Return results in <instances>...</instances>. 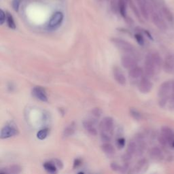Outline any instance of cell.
<instances>
[{
	"label": "cell",
	"instance_id": "1",
	"mask_svg": "<svg viewBox=\"0 0 174 174\" xmlns=\"http://www.w3.org/2000/svg\"><path fill=\"white\" fill-rule=\"evenodd\" d=\"M111 41L116 48H118L119 50H122V51H123L124 52L128 53L129 55H133V54L135 52V50L133 46L129 42H128L127 41L124 40L122 39L116 38V37L112 38Z\"/></svg>",
	"mask_w": 174,
	"mask_h": 174
},
{
	"label": "cell",
	"instance_id": "2",
	"mask_svg": "<svg viewBox=\"0 0 174 174\" xmlns=\"http://www.w3.org/2000/svg\"><path fill=\"white\" fill-rule=\"evenodd\" d=\"M160 143L163 145H170L174 141V132L169 127L164 126L161 129V135L159 138Z\"/></svg>",
	"mask_w": 174,
	"mask_h": 174
},
{
	"label": "cell",
	"instance_id": "3",
	"mask_svg": "<svg viewBox=\"0 0 174 174\" xmlns=\"http://www.w3.org/2000/svg\"><path fill=\"white\" fill-rule=\"evenodd\" d=\"M155 69V64L153 59V55H148L145 60V72L148 76H153Z\"/></svg>",
	"mask_w": 174,
	"mask_h": 174
},
{
	"label": "cell",
	"instance_id": "4",
	"mask_svg": "<svg viewBox=\"0 0 174 174\" xmlns=\"http://www.w3.org/2000/svg\"><path fill=\"white\" fill-rule=\"evenodd\" d=\"M18 131L14 126L12 125H6L2 129L1 134H0V137L2 139H6L12 137L17 135Z\"/></svg>",
	"mask_w": 174,
	"mask_h": 174
},
{
	"label": "cell",
	"instance_id": "5",
	"mask_svg": "<svg viewBox=\"0 0 174 174\" xmlns=\"http://www.w3.org/2000/svg\"><path fill=\"white\" fill-rule=\"evenodd\" d=\"M121 64L125 68L129 69L130 70L131 69L137 66V62L131 55H126L122 57Z\"/></svg>",
	"mask_w": 174,
	"mask_h": 174
},
{
	"label": "cell",
	"instance_id": "6",
	"mask_svg": "<svg viewBox=\"0 0 174 174\" xmlns=\"http://www.w3.org/2000/svg\"><path fill=\"white\" fill-rule=\"evenodd\" d=\"M114 126V121L112 118L109 116L105 117L103 120L102 122H101V128H102V131L103 132L107 133H112Z\"/></svg>",
	"mask_w": 174,
	"mask_h": 174
},
{
	"label": "cell",
	"instance_id": "7",
	"mask_svg": "<svg viewBox=\"0 0 174 174\" xmlns=\"http://www.w3.org/2000/svg\"><path fill=\"white\" fill-rule=\"evenodd\" d=\"M32 95L42 102H47L48 101V97L46 93V91L44 88L41 87H36L32 89Z\"/></svg>",
	"mask_w": 174,
	"mask_h": 174
},
{
	"label": "cell",
	"instance_id": "8",
	"mask_svg": "<svg viewBox=\"0 0 174 174\" xmlns=\"http://www.w3.org/2000/svg\"><path fill=\"white\" fill-rule=\"evenodd\" d=\"M63 20V14L61 12H56L50 18L48 26L50 28H54L59 26Z\"/></svg>",
	"mask_w": 174,
	"mask_h": 174
},
{
	"label": "cell",
	"instance_id": "9",
	"mask_svg": "<svg viewBox=\"0 0 174 174\" xmlns=\"http://www.w3.org/2000/svg\"><path fill=\"white\" fill-rule=\"evenodd\" d=\"M113 76L115 80L118 82L119 84L125 85L126 84V78L121 69H119L118 68H114Z\"/></svg>",
	"mask_w": 174,
	"mask_h": 174
},
{
	"label": "cell",
	"instance_id": "10",
	"mask_svg": "<svg viewBox=\"0 0 174 174\" xmlns=\"http://www.w3.org/2000/svg\"><path fill=\"white\" fill-rule=\"evenodd\" d=\"M95 124V120L93 119V121L91 120H85L83 121V126L84 129L89 133L91 135L96 136L97 135V131L94 125Z\"/></svg>",
	"mask_w": 174,
	"mask_h": 174
},
{
	"label": "cell",
	"instance_id": "11",
	"mask_svg": "<svg viewBox=\"0 0 174 174\" xmlns=\"http://www.w3.org/2000/svg\"><path fill=\"white\" fill-rule=\"evenodd\" d=\"M139 90L143 93L150 92L152 88V83L146 78H142L138 85Z\"/></svg>",
	"mask_w": 174,
	"mask_h": 174
},
{
	"label": "cell",
	"instance_id": "12",
	"mask_svg": "<svg viewBox=\"0 0 174 174\" xmlns=\"http://www.w3.org/2000/svg\"><path fill=\"white\" fill-rule=\"evenodd\" d=\"M148 167V161L145 159H142L140 160L137 162V164L133 168L136 174L140 173H143L145 170L147 169Z\"/></svg>",
	"mask_w": 174,
	"mask_h": 174
},
{
	"label": "cell",
	"instance_id": "13",
	"mask_svg": "<svg viewBox=\"0 0 174 174\" xmlns=\"http://www.w3.org/2000/svg\"><path fill=\"white\" fill-rule=\"evenodd\" d=\"M141 74H142L141 69L140 68L137 67V66L131 69L129 72V76L134 79H137L138 78H140L141 75Z\"/></svg>",
	"mask_w": 174,
	"mask_h": 174
},
{
	"label": "cell",
	"instance_id": "14",
	"mask_svg": "<svg viewBox=\"0 0 174 174\" xmlns=\"http://www.w3.org/2000/svg\"><path fill=\"white\" fill-rule=\"evenodd\" d=\"M173 63H174V56L172 55H169L166 58L165 62H164V68H165V70L169 72L171 70H172V68L173 67Z\"/></svg>",
	"mask_w": 174,
	"mask_h": 174
},
{
	"label": "cell",
	"instance_id": "15",
	"mask_svg": "<svg viewBox=\"0 0 174 174\" xmlns=\"http://www.w3.org/2000/svg\"><path fill=\"white\" fill-rule=\"evenodd\" d=\"M137 2V4L140 6L141 9V11L142 12V14L144 16L145 18L148 17V8L146 6V2L145 0H136Z\"/></svg>",
	"mask_w": 174,
	"mask_h": 174
},
{
	"label": "cell",
	"instance_id": "16",
	"mask_svg": "<svg viewBox=\"0 0 174 174\" xmlns=\"http://www.w3.org/2000/svg\"><path fill=\"white\" fill-rule=\"evenodd\" d=\"M44 167L45 169L50 174L56 173V168L55 164L51 162H47L44 164Z\"/></svg>",
	"mask_w": 174,
	"mask_h": 174
},
{
	"label": "cell",
	"instance_id": "17",
	"mask_svg": "<svg viewBox=\"0 0 174 174\" xmlns=\"http://www.w3.org/2000/svg\"><path fill=\"white\" fill-rule=\"evenodd\" d=\"M137 149V144L135 141H131L129 142L127 146V150H126V153L133 155L135 154Z\"/></svg>",
	"mask_w": 174,
	"mask_h": 174
},
{
	"label": "cell",
	"instance_id": "18",
	"mask_svg": "<svg viewBox=\"0 0 174 174\" xmlns=\"http://www.w3.org/2000/svg\"><path fill=\"white\" fill-rule=\"evenodd\" d=\"M102 150L106 154H111L114 153V148L113 145L110 143H105L102 145Z\"/></svg>",
	"mask_w": 174,
	"mask_h": 174
},
{
	"label": "cell",
	"instance_id": "19",
	"mask_svg": "<svg viewBox=\"0 0 174 174\" xmlns=\"http://www.w3.org/2000/svg\"><path fill=\"white\" fill-rule=\"evenodd\" d=\"M6 22H7L8 27H10V29H16V25H15L14 18L13 17H12V15L9 13V12H7V13H6Z\"/></svg>",
	"mask_w": 174,
	"mask_h": 174
},
{
	"label": "cell",
	"instance_id": "20",
	"mask_svg": "<svg viewBox=\"0 0 174 174\" xmlns=\"http://www.w3.org/2000/svg\"><path fill=\"white\" fill-rule=\"evenodd\" d=\"M150 154L151 157L154 158V159H159L161 155H162V153H161V150L159 148L154 147L150 150Z\"/></svg>",
	"mask_w": 174,
	"mask_h": 174
},
{
	"label": "cell",
	"instance_id": "21",
	"mask_svg": "<svg viewBox=\"0 0 174 174\" xmlns=\"http://www.w3.org/2000/svg\"><path fill=\"white\" fill-rule=\"evenodd\" d=\"M9 174H19L21 172V167L18 164H12L8 169Z\"/></svg>",
	"mask_w": 174,
	"mask_h": 174
},
{
	"label": "cell",
	"instance_id": "22",
	"mask_svg": "<svg viewBox=\"0 0 174 174\" xmlns=\"http://www.w3.org/2000/svg\"><path fill=\"white\" fill-rule=\"evenodd\" d=\"M75 129L73 126H68L63 131V136L65 137H70L74 133Z\"/></svg>",
	"mask_w": 174,
	"mask_h": 174
},
{
	"label": "cell",
	"instance_id": "23",
	"mask_svg": "<svg viewBox=\"0 0 174 174\" xmlns=\"http://www.w3.org/2000/svg\"><path fill=\"white\" fill-rule=\"evenodd\" d=\"M118 9L122 17H125L126 15V6L125 0H118Z\"/></svg>",
	"mask_w": 174,
	"mask_h": 174
},
{
	"label": "cell",
	"instance_id": "24",
	"mask_svg": "<svg viewBox=\"0 0 174 174\" xmlns=\"http://www.w3.org/2000/svg\"><path fill=\"white\" fill-rule=\"evenodd\" d=\"M48 134V129H44L40 130L38 133H37V137L40 140H44L46 137L47 135Z\"/></svg>",
	"mask_w": 174,
	"mask_h": 174
},
{
	"label": "cell",
	"instance_id": "25",
	"mask_svg": "<svg viewBox=\"0 0 174 174\" xmlns=\"http://www.w3.org/2000/svg\"><path fill=\"white\" fill-rule=\"evenodd\" d=\"M130 114H131V115L132 116L133 118L134 119L137 120V121L141 119L140 113L137 110H135L134 108H131L130 110Z\"/></svg>",
	"mask_w": 174,
	"mask_h": 174
},
{
	"label": "cell",
	"instance_id": "26",
	"mask_svg": "<svg viewBox=\"0 0 174 174\" xmlns=\"http://www.w3.org/2000/svg\"><path fill=\"white\" fill-rule=\"evenodd\" d=\"M102 110L100 108H98V107H95V108L93 109L92 111H91V114H92V116L95 117V118H99V117L102 116Z\"/></svg>",
	"mask_w": 174,
	"mask_h": 174
},
{
	"label": "cell",
	"instance_id": "27",
	"mask_svg": "<svg viewBox=\"0 0 174 174\" xmlns=\"http://www.w3.org/2000/svg\"><path fill=\"white\" fill-rule=\"evenodd\" d=\"M101 138H102V140L103 141L105 142H108L111 140V136L108 135V133H107L102 131V133H101Z\"/></svg>",
	"mask_w": 174,
	"mask_h": 174
},
{
	"label": "cell",
	"instance_id": "28",
	"mask_svg": "<svg viewBox=\"0 0 174 174\" xmlns=\"http://www.w3.org/2000/svg\"><path fill=\"white\" fill-rule=\"evenodd\" d=\"M21 2H22V0H12V8H13V9L15 11L17 12L18 10Z\"/></svg>",
	"mask_w": 174,
	"mask_h": 174
},
{
	"label": "cell",
	"instance_id": "29",
	"mask_svg": "<svg viewBox=\"0 0 174 174\" xmlns=\"http://www.w3.org/2000/svg\"><path fill=\"white\" fill-rule=\"evenodd\" d=\"M135 38L136 40H137V43L140 44V45H141V46L144 45V40L143 37L141 36V35H140V34H135Z\"/></svg>",
	"mask_w": 174,
	"mask_h": 174
},
{
	"label": "cell",
	"instance_id": "30",
	"mask_svg": "<svg viewBox=\"0 0 174 174\" xmlns=\"http://www.w3.org/2000/svg\"><path fill=\"white\" fill-rule=\"evenodd\" d=\"M6 21V14L3 10L0 11V24L3 25Z\"/></svg>",
	"mask_w": 174,
	"mask_h": 174
},
{
	"label": "cell",
	"instance_id": "31",
	"mask_svg": "<svg viewBox=\"0 0 174 174\" xmlns=\"http://www.w3.org/2000/svg\"><path fill=\"white\" fill-rule=\"evenodd\" d=\"M110 167H111V169L113 171H114V172H118V171L121 170V167L120 166L118 163L114 162L111 163V164H110Z\"/></svg>",
	"mask_w": 174,
	"mask_h": 174
},
{
	"label": "cell",
	"instance_id": "32",
	"mask_svg": "<svg viewBox=\"0 0 174 174\" xmlns=\"http://www.w3.org/2000/svg\"><path fill=\"white\" fill-rule=\"evenodd\" d=\"M131 159H132V155L127 153L125 154H123V156L122 157V159L125 163H127L128 161L130 160Z\"/></svg>",
	"mask_w": 174,
	"mask_h": 174
},
{
	"label": "cell",
	"instance_id": "33",
	"mask_svg": "<svg viewBox=\"0 0 174 174\" xmlns=\"http://www.w3.org/2000/svg\"><path fill=\"white\" fill-rule=\"evenodd\" d=\"M125 140L124 138H120L117 141V145L119 148H122L123 147L125 146Z\"/></svg>",
	"mask_w": 174,
	"mask_h": 174
},
{
	"label": "cell",
	"instance_id": "34",
	"mask_svg": "<svg viewBox=\"0 0 174 174\" xmlns=\"http://www.w3.org/2000/svg\"><path fill=\"white\" fill-rule=\"evenodd\" d=\"M54 164H55L56 167H58L59 169H62L63 167V164L61 160L59 159H55L54 160Z\"/></svg>",
	"mask_w": 174,
	"mask_h": 174
},
{
	"label": "cell",
	"instance_id": "35",
	"mask_svg": "<svg viewBox=\"0 0 174 174\" xmlns=\"http://www.w3.org/2000/svg\"><path fill=\"white\" fill-rule=\"evenodd\" d=\"M81 164V161L80 159H76V160H75V162H74V167H78L80 165V164Z\"/></svg>",
	"mask_w": 174,
	"mask_h": 174
},
{
	"label": "cell",
	"instance_id": "36",
	"mask_svg": "<svg viewBox=\"0 0 174 174\" xmlns=\"http://www.w3.org/2000/svg\"><path fill=\"white\" fill-rule=\"evenodd\" d=\"M0 174H9V173L8 172H4V171H2Z\"/></svg>",
	"mask_w": 174,
	"mask_h": 174
},
{
	"label": "cell",
	"instance_id": "37",
	"mask_svg": "<svg viewBox=\"0 0 174 174\" xmlns=\"http://www.w3.org/2000/svg\"><path fill=\"white\" fill-rule=\"evenodd\" d=\"M78 174H84L83 172H80V173H78Z\"/></svg>",
	"mask_w": 174,
	"mask_h": 174
},
{
	"label": "cell",
	"instance_id": "38",
	"mask_svg": "<svg viewBox=\"0 0 174 174\" xmlns=\"http://www.w3.org/2000/svg\"><path fill=\"white\" fill-rule=\"evenodd\" d=\"M99 1H103V0H99Z\"/></svg>",
	"mask_w": 174,
	"mask_h": 174
}]
</instances>
